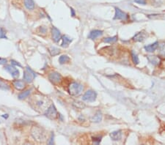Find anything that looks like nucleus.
Masks as SVG:
<instances>
[{
  "mask_svg": "<svg viewBox=\"0 0 165 145\" xmlns=\"http://www.w3.org/2000/svg\"><path fill=\"white\" fill-rule=\"evenodd\" d=\"M102 34H103V31L101 30H93V31L90 32V34L88 35V38L91 40H95Z\"/></svg>",
  "mask_w": 165,
  "mask_h": 145,
  "instance_id": "4468645a",
  "label": "nucleus"
},
{
  "mask_svg": "<svg viewBox=\"0 0 165 145\" xmlns=\"http://www.w3.org/2000/svg\"><path fill=\"white\" fill-rule=\"evenodd\" d=\"M7 63V59H3V58H0V65H5Z\"/></svg>",
  "mask_w": 165,
  "mask_h": 145,
  "instance_id": "2f4dec72",
  "label": "nucleus"
},
{
  "mask_svg": "<svg viewBox=\"0 0 165 145\" xmlns=\"http://www.w3.org/2000/svg\"><path fill=\"white\" fill-rule=\"evenodd\" d=\"M134 2H135L136 3L139 4V5H146L145 0H134Z\"/></svg>",
  "mask_w": 165,
  "mask_h": 145,
  "instance_id": "7c9ffc66",
  "label": "nucleus"
},
{
  "mask_svg": "<svg viewBox=\"0 0 165 145\" xmlns=\"http://www.w3.org/2000/svg\"><path fill=\"white\" fill-rule=\"evenodd\" d=\"M118 40V36H114V37H110V38H106L103 39V42L106 43H113Z\"/></svg>",
  "mask_w": 165,
  "mask_h": 145,
  "instance_id": "5701e85b",
  "label": "nucleus"
},
{
  "mask_svg": "<svg viewBox=\"0 0 165 145\" xmlns=\"http://www.w3.org/2000/svg\"><path fill=\"white\" fill-rule=\"evenodd\" d=\"M45 116L46 117H48L50 119H55L58 116V113H57V109H56L55 106L53 104L48 108L46 110L45 112Z\"/></svg>",
  "mask_w": 165,
  "mask_h": 145,
  "instance_id": "39448f33",
  "label": "nucleus"
},
{
  "mask_svg": "<svg viewBox=\"0 0 165 145\" xmlns=\"http://www.w3.org/2000/svg\"><path fill=\"white\" fill-rule=\"evenodd\" d=\"M38 32L41 33V34H43V35H45L47 32V29L45 26H40L39 29H38Z\"/></svg>",
  "mask_w": 165,
  "mask_h": 145,
  "instance_id": "bb28decb",
  "label": "nucleus"
},
{
  "mask_svg": "<svg viewBox=\"0 0 165 145\" xmlns=\"http://www.w3.org/2000/svg\"><path fill=\"white\" fill-rule=\"evenodd\" d=\"M102 119V114L100 111H98L95 115L93 116V117L92 118V121L94 122H101Z\"/></svg>",
  "mask_w": 165,
  "mask_h": 145,
  "instance_id": "412c9836",
  "label": "nucleus"
},
{
  "mask_svg": "<svg viewBox=\"0 0 165 145\" xmlns=\"http://www.w3.org/2000/svg\"><path fill=\"white\" fill-rule=\"evenodd\" d=\"M7 39V36H6V32L5 31L4 29L1 28L0 29V39Z\"/></svg>",
  "mask_w": 165,
  "mask_h": 145,
  "instance_id": "cd10ccee",
  "label": "nucleus"
},
{
  "mask_svg": "<svg viewBox=\"0 0 165 145\" xmlns=\"http://www.w3.org/2000/svg\"><path fill=\"white\" fill-rule=\"evenodd\" d=\"M5 70L10 73L13 78H17L19 76V71L13 65H7L5 67Z\"/></svg>",
  "mask_w": 165,
  "mask_h": 145,
  "instance_id": "6e6552de",
  "label": "nucleus"
},
{
  "mask_svg": "<svg viewBox=\"0 0 165 145\" xmlns=\"http://www.w3.org/2000/svg\"><path fill=\"white\" fill-rule=\"evenodd\" d=\"M110 138L112 139L113 141H118L121 139L122 137V131L121 130H115L113 131L110 134Z\"/></svg>",
  "mask_w": 165,
  "mask_h": 145,
  "instance_id": "ddd939ff",
  "label": "nucleus"
},
{
  "mask_svg": "<svg viewBox=\"0 0 165 145\" xmlns=\"http://www.w3.org/2000/svg\"><path fill=\"white\" fill-rule=\"evenodd\" d=\"M24 6L27 10H32L34 8V2L33 0H24Z\"/></svg>",
  "mask_w": 165,
  "mask_h": 145,
  "instance_id": "f3484780",
  "label": "nucleus"
},
{
  "mask_svg": "<svg viewBox=\"0 0 165 145\" xmlns=\"http://www.w3.org/2000/svg\"><path fill=\"white\" fill-rule=\"evenodd\" d=\"M147 59L154 65H156L159 63V59L156 56H147Z\"/></svg>",
  "mask_w": 165,
  "mask_h": 145,
  "instance_id": "6ab92c4d",
  "label": "nucleus"
},
{
  "mask_svg": "<svg viewBox=\"0 0 165 145\" xmlns=\"http://www.w3.org/2000/svg\"><path fill=\"white\" fill-rule=\"evenodd\" d=\"M2 117H4V118H7V117H8V114H4V115L2 116Z\"/></svg>",
  "mask_w": 165,
  "mask_h": 145,
  "instance_id": "72a5a7b5",
  "label": "nucleus"
},
{
  "mask_svg": "<svg viewBox=\"0 0 165 145\" xmlns=\"http://www.w3.org/2000/svg\"><path fill=\"white\" fill-rule=\"evenodd\" d=\"M10 62H11V65H13V66H18V67H21V64H20L19 62H16V61L11 60L10 61Z\"/></svg>",
  "mask_w": 165,
  "mask_h": 145,
  "instance_id": "c756f323",
  "label": "nucleus"
},
{
  "mask_svg": "<svg viewBox=\"0 0 165 145\" xmlns=\"http://www.w3.org/2000/svg\"><path fill=\"white\" fill-rule=\"evenodd\" d=\"M131 57H132V61L133 62H134L135 65H138L139 62V58H138L137 55L136 54H134V52L131 53Z\"/></svg>",
  "mask_w": 165,
  "mask_h": 145,
  "instance_id": "a878e982",
  "label": "nucleus"
},
{
  "mask_svg": "<svg viewBox=\"0 0 165 145\" xmlns=\"http://www.w3.org/2000/svg\"><path fill=\"white\" fill-rule=\"evenodd\" d=\"M24 80L26 82L30 83L34 80V78H35V74L34 73L32 70L30 69V67H26L24 69Z\"/></svg>",
  "mask_w": 165,
  "mask_h": 145,
  "instance_id": "20e7f679",
  "label": "nucleus"
},
{
  "mask_svg": "<svg viewBox=\"0 0 165 145\" xmlns=\"http://www.w3.org/2000/svg\"><path fill=\"white\" fill-rule=\"evenodd\" d=\"M13 85L17 90H23L25 88V83L23 81L14 80L13 82Z\"/></svg>",
  "mask_w": 165,
  "mask_h": 145,
  "instance_id": "9b49d317",
  "label": "nucleus"
},
{
  "mask_svg": "<svg viewBox=\"0 0 165 145\" xmlns=\"http://www.w3.org/2000/svg\"><path fill=\"white\" fill-rule=\"evenodd\" d=\"M51 33H52V39L55 42H58L61 39V34L59 30H57V28L53 26L51 30Z\"/></svg>",
  "mask_w": 165,
  "mask_h": 145,
  "instance_id": "9d476101",
  "label": "nucleus"
},
{
  "mask_svg": "<svg viewBox=\"0 0 165 145\" xmlns=\"http://www.w3.org/2000/svg\"><path fill=\"white\" fill-rule=\"evenodd\" d=\"M97 94L95 92L93 91V90H87L86 92L85 93V95L82 97V100L86 102H94L96 100Z\"/></svg>",
  "mask_w": 165,
  "mask_h": 145,
  "instance_id": "423d86ee",
  "label": "nucleus"
},
{
  "mask_svg": "<svg viewBox=\"0 0 165 145\" xmlns=\"http://www.w3.org/2000/svg\"><path fill=\"white\" fill-rule=\"evenodd\" d=\"M70 11H71V16H75V12H74V9L70 8Z\"/></svg>",
  "mask_w": 165,
  "mask_h": 145,
  "instance_id": "473e14b6",
  "label": "nucleus"
},
{
  "mask_svg": "<svg viewBox=\"0 0 165 145\" xmlns=\"http://www.w3.org/2000/svg\"><path fill=\"white\" fill-rule=\"evenodd\" d=\"M146 38V34L143 32H139L133 38V40L137 42H142Z\"/></svg>",
  "mask_w": 165,
  "mask_h": 145,
  "instance_id": "dca6fc26",
  "label": "nucleus"
},
{
  "mask_svg": "<svg viewBox=\"0 0 165 145\" xmlns=\"http://www.w3.org/2000/svg\"><path fill=\"white\" fill-rule=\"evenodd\" d=\"M61 39H62L61 46L63 48H67L70 42H72V39L68 35H63L62 38H61Z\"/></svg>",
  "mask_w": 165,
  "mask_h": 145,
  "instance_id": "f8f14e48",
  "label": "nucleus"
},
{
  "mask_svg": "<svg viewBox=\"0 0 165 145\" xmlns=\"http://www.w3.org/2000/svg\"><path fill=\"white\" fill-rule=\"evenodd\" d=\"M32 135L34 139L39 141V142L44 140L45 137H46L45 133L43 131L42 129L37 127H34L32 129Z\"/></svg>",
  "mask_w": 165,
  "mask_h": 145,
  "instance_id": "7ed1b4c3",
  "label": "nucleus"
},
{
  "mask_svg": "<svg viewBox=\"0 0 165 145\" xmlns=\"http://www.w3.org/2000/svg\"><path fill=\"white\" fill-rule=\"evenodd\" d=\"M0 89H2L3 90H10V85L7 83L6 82L0 78Z\"/></svg>",
  "mask_w": 165,
  "mask_h": 145,
  "instance_id": "aec40b11",
  "label": "nucleus"
},
{
  "mask_svg": "<svg viewBox=\"0 0 165 145\" xmlns=\"http://www.w3.org/2000/svg\"><path fill=\"white\" fill-rule=\"evenodd\" d=\"M128 18V15L126 13L123 12L120 9L116 7L115 8V14L114 19L115 20H126Z\"/></svg>",
  "mask_w": 165,
  "mask_h": 145,
  "instance_id": "1a4fd4ad",
  "label": "nucleus"
},
{
  "mask_svg": "<svg viewBox=\"0 0 165 145\" xmlns=\"http://www.w3.org/2000/svg\"><path fill=\"white\" fill-rule=\"evenodd\" d=\"M47 99L46 98H35V97H34L33 98V102L32 104L34 106V110L35 109H41V110H46L45 108L47 106Z\"/></svg>",
  "mask_w": 165,
  "mask_h": 145,
  "instance_id": "f03ea898",
  "label": "nucleus"
},
{
  "mask_svg": "<svg viewBox=\"0 0 165 145\" xmlns=\"http://www.w3.org/2000/svg\"><path fill=\"white\" fill-rule=\"evenodd\" d=\"M93 139L94 144H98L101 141V137H93Z\"/></svg>",
  "mask_w": 165,
  "mask_h": 145,
  "instance_id": "c85d7f7f",
  "label": "nucleus"
},
{
  "mask_svg": "<svg viewBox=\"0 0 165 145\" xmlns=\"http://www.w3.org/2000/svg\"><path fill=\"white\" fill-rule=\"evenodd\" d=\"M158 48H159V54L161 55L165 56V43H162V44L159 45Z\"/></svg>",
  "mask_w": 165,
  "mask_h": 145,
  "instance_id": "393cba45",
  "label": "nucleus"
},
{
  "mask_svg": "<svg viewBox=\"0 0 165 145\" xmlns=\"http://www.w3.org/2000/svg\"><path fill=\"white\" fill-rule=\"evenodd\" d=\"M159 46V42H155L153 44H150L148 46H145V49L147 52H154V51H156Z\"/></svg>",
  "mask_w": 165,
  "mask_h": 145,
  "instance_id": "2eb2a0df",
  "label": "nucleus"
},
{
  "mask_svg": "<svg viewBox=\"0 0 165 145\" xmlns=\"http://www.w3.org/2000/svg\"><path fill=\"white\" fill-rule=\"evenodd\" d=\"M30 93H31V90H26V91L23 92H21V94L18 95V98L20 100L24 99V98H27L30 95Z\"/></svg>",
  "mask_w": 165,
  "mask_h": 145,
  "instance_id": "b1692460",
  "label": "nucleus"
},
{
  "mask_svg": "<svg viewBox=\"0 0 165 145\" xmlns=\"http://www.w3.org/2000/svg\"><path fill=\"white\" fill-rule=\"evenodd\" d=\"M70 61V58H69L68 56L67 55H62L61 57H60L59 58V62L61 65H63L65 63H68V62Z\"/></svg>",
  "mask_w": 165,
  "mask_h": 145,
  "instance_id": "4be33fe9",
  "label": "nucleus"
},
{
  "mask_svg": "<svg viewBox=\"0 0 165 145\" xmlns=\"http://www.w3.org/2000/svg\"><path fill=\"white\" fill-rule=\"evenodd\" d=\"M49 50V52L50 53L51 56L52 57H54V56H57L60 53V50L59 49H57V48L54 47V46H51V47H49L48 49Z\"/></svg>",
  "mask_w": 165,
  "mask_h": 145,
  "instance_id": "a211bd4d",
  "label": "nucleus"
},
{
  "mask_svg": "<svg viewBox=\"0 0 165 145\" xmlns=\"http://www.w3.org/2000/svg\"><path fill=\"white\" fill-rule=\"evenodd\" d=\"M49 79L51 83L54 84H59L62 82V76L57 72H51L49 74Z\"/></svg>",
  "mask_w": 165,
  "mask_h": 145,
  "instance_id": "0eeeda50",
  "label": "nucleus"
},
{
  "mask_svg": "<svg viewBox=\"0 0 165 145\" xmlns=\"http://www.w3.org/2000/svg\"><path fill=\"white\" fill-rule=\"evenodd\" d=\"M83 90V86L77 82H72L68 86V92L72 96H78L82 93Z\"/></svg>",
  "mask_w": 165,
  "mask_h": 145,
  "instance_id": "f257e3e1",
  "label": "nucleus"
}]
</instances>
